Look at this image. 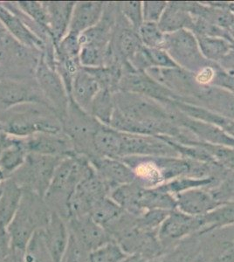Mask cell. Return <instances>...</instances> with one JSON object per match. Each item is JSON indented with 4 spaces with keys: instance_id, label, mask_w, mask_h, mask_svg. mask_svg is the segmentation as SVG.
Listing matches in <instances>:
<instances>
[{
    "instance_id": "1",
    "label": "cell",
    "mask_w": 234,
    "mask_h": 262,
    "mask_svg": "<svg viewBox=\"0 0 234 262\" xmlns=\"http://www.w3.org/2000/svg\"><path fill=\"white\" fill-rule=\"evenodd\" d=\"M6 134L27 138L39 133L62 132L63 124L56 112L44 103H24L0 113Z\"/></svg>"
},
{
    "instance_id": "2",
    "label": "cell",
    "mask_w": 234,
    "mask_h": 262,
    "mask_svg": "<svg viewBox=\"0 0 234 262\" xmlns=\"http://www.w3.org/2000/svg\"><path fill=\"white\" fill-rule=\"evenodd\" d=\"M51 210L44 199L24 190L18 212L7 227L12 241V254L16 259L23 257L33 235L47 226Z\"/></svg>"
},
{
    "instance_id": "3",
    "label": "cell",
    "mask_w": 234,
    "mask_h": 262,
    "mask_svg": "<svg viewBox=\"0 0 234 262\" xmlns=\"http://www.w3.org/2000/svg\"><path fill=\"white\" fill-rule=\"evenodd\" d=\"M92 170V165L86 156L74 154L63 158L57 166L44 200L48 206L55 208L52 211L61 216L69 217V200L75 188L88 173Z\"/></svg>"
},
{
    "instance_id": "4",
    "label": "cell",
    "mask_w": 234,
    "mask_h": 262,
    "mask_svg": "<svg viewBox=\"0 0 234 262\" xmlns=\"http://www.w3.org/2000/svg\"><path fill=\"white\" fill-rule=\"evenodd\" d=\"M64 158L29 153L23 166L10 178L14 179L23 190L44 199L54 171Z\"/></svg>"
},
{
    "instance_id": "5",
    "label": "cell",
    "mask_w": 234,
    "mask_h": 262,
    "mask_svg": "<svg viewBox=\"0 0 234 262\" xmlns=\"http://www.w3.org/2000/svg\"><path fill=\"white\" fill-rule=\"evenodd\" d=\"M114 100L116 110L134 121L142 123L159 121L173 122L172 108L147 96L116 91L114 93Z\"/></svg>"
},
{
    "instance_id": "6",
    "label": "cell",
    "mask_w": 234,
    "mask_h": 262,
    "mask_svg": "<svg viewBox=\"0 0 234 262\" xmlns=\"http://www.w3.org/2000/svg\"><path fill=\"white\" fill-rule=\"evenodd\" d=\"M163 49L180 69L192 74L214 64L203 57L195 34L190 30L183 29L175 33H165Z\"/></svg>"
},
{
    "instance_id": "7",
    "label": "cell",
    "mask_w": 234,
    "mask_h": 262,
    "mask_svg": "<svg viewBox=\"0 0 234 262\" xmlns=\"http://www.w3.org/2000/svg\"><path fill=\"white\" fill-rule=\"evenodd\" d=\"M33 76L45 100L56 112L63 123L69 111L70 97L59 74L42 54Z\"/></svg>"
},
{
    "instance_id": "8",
    "label": "cell",
    "mask_w": 234,
    "mask_h": 262,
    "mask_svg": "<svg viewBox=\"0 0 234 262\" xmlns=\"http://www.w3.org/2000/svg\"><path fill=\"white\" fill-rule=\"evenodd\" d=\"M0 23L13 39L26 48L40 54L54 53V46L33 32L14 2H0Z\"/></svg>"
},
{
    "instance_id": "9",
    "label": "cell",
    "mask_w": 234,
    "mask_h": 262,
    "mask_svg": "<svg viewBox=\"0 0 234 262\" xmlns=\"http://www.w3.org/2000/svg\"><path fill=\"white\" fill-rule=\"evenodd\" d=\"M119 159L127 157L180 158L178 152L161 136L130 134L120 132Z\"/></svg>"
},
{
    "instance_id": "10",
    "label": "cell",
    "mask_w": 234,
    "mask_h": 262,
    "mask_svg": "<svg viewBox=\"0 0 234 262\" xmlns=\"http://www.w3.org/2000/svg\"><path fill=\"white\" fill-rule=\"evenodd\" d=\"M32 102L48 105L37 83L33 86L19 79H0V113L17 105Z\"/></svg>"
},
{
    "instance_id": "11",
    "label": "cell",
    "mask_w": 234,
    "mask_h": 262,
    "mask_svg": "<svg viewBox=\"0 0 234 262\" xmlns=\"http://www.w3.org/2000/svg\"><path fill=\"white\" fill-rule=\"evenodd\" d=\"M69 227L71 235L88 253L115 242L110 232L98 225L89 215L70 217Z\"/></svg>"
},
{
    "instance_id": "12",
    "label": "cell",
    "mask_w": 234,
    "mask_h": 262,
    "mask_svg": "<svg viewBox=\"0 0 234 262\" xmlns=\"http://www.w3.org/2000/svg\"><path fill=\"white\" fill-rule=\"evenodd\" d=\"M203 229L202 217L184 214L176 209L167 215L158 229L157 236L161 243L178 242L196 232H202Z\"/></svg>"
},
{
    "instance_id": "13",
    "label": "cell",
    "mask_w": 234,
    "mask_h": 262,
    "mask_svg": "<svg viewBox=\"0 0 234 262\" xmlns=\"http://www.w3.org/2000/svg\"><path fill=\"white\" fill-rule=\"evenodd\" d=\"M29 153L51 157H68L77 154L71 138L64 131L59 133H39L25 138Z\"/></svg>"
},
{
    "instance_id": "14",
    "label": "cell",
    "mask_w": 234,
    "mask_h": 262,
    "mask_svg": "<svg viewBox=\"0 0 234 262\" xmlns=\"http://www.w3.org/2000/svg\"><path fill=\"white\" fill-rule=\"evenodd\" d=\"M89 159L95 172L107 185L110 192L118 186L137 180L133 170L119 158L92 157Z\"/></svg>"
},
{
    "instance_id": "15",
    "label": "cell",
    "mask_w": 234,
    "mask_h": 262,
    "mask_svg": "<svg viewBox=\"0 0 234 262\" xmlns=\"http://www.w3.org/2000/svg\"><path fill=\"white\" fill-rule=\"evenodd\" d=\"M174 111L175 113L173 117V122H175L177 125L188 129L199 141L214 145L234 148V137L230 136L224 128L211 123L192 119L178 111Z\"/></svg>"
},
{
    "instance_id": "16",
    "label": "cell",
    "mask_w": 234,
    "mask_h": 262,
    "mask_svg": "<svg viewBox=\"0 0 234 262\" xmlns=\"http://www.w3.org/2000/svg\"><path fill=\"white\" fill-rule=\"evenodd\" d=\"M43 235L53 262H63L70 241V231L61 215L54 211L51 212Z\"/></svg>"
},
{
    "instance_id": "17",
    "label": "cell",
    "mask_w": 234,
    "mask_h": 262,
    "mask_svg": "<svg viewBox=\"0 0 234 262\" xmlns=\"http://www.w3.org/2000/svg\"><path fill=\"white\" fill-rule=\"evenodd\" d=\"M177 210L193 217H202L223 205L206 188H196L174 195Z\"/></svg>"
},
{
    "instance_id": "18",
    "label": "cell",
    "mask_w": 234,
    "mask_h": 262,
    "mask_svg": "<svg viewBox=\"0 0 234 262\" xmlns=\"http://www.w3.org/2000/svg\"><path fill=\"white\" fill-rule=\"evenodd\" d=\"M73 1L44 2L48 16V32L54 47L58 45L69 33L74 7Z\"/></svg>"
},
{
    "instance_id": "19",
    "label": "cell",
    "mask_w": 234,
    "mask_h": 262,
    "mask_svg": "<svg viewBox=\"0 0 234 262\" xmlns=\"http://www.w3.org/2000/svg\"><path fill=\"white\" fill-rule=\"evenodd\" d=\"M106 3L100 1L76 2L72 14L69 33L80 36L101 21Z\"/></svg>"
},
{
    "instance_id": "20",
    "label": "cell",
    "mask_w": 234,
    "mask_h": 262,
    "mask_svg": "<svg viewBox=\"0 0 234 262\" xmlns=\"http://www.w3.org/2000/svg\"><path fill=\"white\" fill-rule=\"evenodd\" d=\"M100 90L101 86L94 75L81 67L74 79L70 100L81 111L89 115L93 101Z\"/></svg>"
},
{
    "instance_id": "21",
    "label": "cell",
    "mask_w": 234,
    "mask_h": 262,
    "mask_svg": "<svg viewBox=\"0 0 234 262\" xmlns=\"http://www.w3.org/2000/svg\"><path fill=\"white\" fill-rule=\"evenodd\" d=\"M157 24L164 33H175L183 29L192 31L193 16L190 12L189 2H168Z\"/></svg>"
},
{
    "instance_id": "22",
    "label": "cell",
    "mask_w": 234,
    "mask_h": 262,
    "mask_svg": "<svg viewBox=\"0 0 234 262\" xmlns=\"http://www.w3.org/2000/svg\"><path fill=\"white\" fill-rule=\"evenodd\" d=\"M24 190L12 178L6 179L0 194V228H7L18 212Z\"/></svg>"
},
{
    "instance_id": "23",
    "label": "cell",
    "mask_w": 234,
    "mask_h": 262,
    "mask_svg": "<svg viewBox=\"0 0 234 262\" xmlns=\"http://www.w3.org/2000/svg\"><path fill=\"white\" fill-rule=\"evenodd\" d=\"M29 152L27 150L25 138L10 136L6 147L0 153V169L7 178L12 177L27 161Z\"/></svg>"
},
{
    "instance_id": "24",
    "label": "cell",
    "mask_w": 234,
    "mask_h": 262,
    "mask_svg": "<svg viewBox=\"0 0 234 262\" xmlns=\"http://www.w3.org/2000/svg\"><path fill=\"white\" fill-rule=\"evenodd\" d=\"M121 147V135L110 126L100 123L92 137L94 157L119 158Z\"/></svg>"
},
{
    "instance_id": "25",
    "label": "cell",
    "mask_w": 234,
    "mask_h": 262,
    "mask_svg": "<svg viewBox=\"0 0 234 262\" xmlns=\"http://www.w3.org/2000/svg\"><path fill=\"white\" fill-rule=\"evenodd\" d=\"M199 50L205 60L217 64L228 56L234 48L233 42L209 36L195 35Z\"/></svg>"
},
{
    "instance_id": "26",
    "label": "cell",
    "mask_w": 234,
    "mask_h": 262,
    "mask_svg": "<svg viewBox=\"0 0 234 262\" xmlns=\"http://www.w3.org/2000/svg\"><path fill=\"white\" fill-rule=\"evenodd\" d=\"M125 211L110 196L95 204L89 216L105 229L108 230L122 217Z\"/></svg>"
},
{
    "instance_id": "27",
    "label": "cell",
    "mask_w": 234,
    "mask_h": 262,
    "mask_svg": "<svg viewBox=\"0 0 234 262\" xmlns=\"http://www.w3.org/2000/svg\"><path fill=\"white\" fill-rule=\"evenodd\" d=\"M115 108L114 92L109 90H101L93 101L89 116L101 124L110 126Z\"/></svg>"
},
{
    "instance_id": "28",
    "label": "cell",
    "mask_w": 234,
    "mask_h": 262,
    "mask_svg": "<svg viewBox=\"0 0 234 262\" xmlns=\"http://www.w3.org/2000/svg\"><path fill=\"white\" fill-rule=\"evenodd\" d=\"M15 6L30 21L35 25L47 41H50L48 32V16L44 2L38 1H18L14 2ZM53 45V44H52Z\"/></svg>"
},
{
    "instance_id": "29",
    "label": "cell",
    "mask_w": 234,
    "mask_h": 262,
    "mask_svg": "<svg viewBox=\"0 0 234 262\" xmlns=\"http://www.w3.org/2000/svg\"><path fill=\"white\" fill-rule=\"evenodd\" d=\"M204 229L203 232L210 230L226 227L234 225V201L225 203L210 213L202 216Z\"/></svg>"
},
{
    "instance_id": "30",
    "label": "cell",
    "mask_w": 234,
    "mask_h": 262,
    "mask_svg": "<svg viewBox=\"0 0 234 262\" xmlns=\"http://www.w3.org/2000/svg\"><path fill=\"white\" fill-rule=\"evenodd\" d=\"M216 181L217 178L214 176L207 177V178L181 177L178 179H172L171 181L166 182L160 186L164 191L174 196L176 194L193 190L196 188L209 187L210 185H215Z\"/></svg>"
},
{
    "instance_id": "31",
    "label": "cell",
    "mask_w": 234,
    "mask_h": 262,
    "mask_svg": "<svg viewBox=\"0 0 234 262\" xmlns=\"http://www.w3.org/2000/svg\"><path fill=\"white\" fill-rule=\"evenodd\" d=\"M109 47L84 45L80 48V62L85 69H95L107 65L109 60Z\"/></svg>"
},
{
    "instance_id": "32",
    "label": "cell",
    "mask_w": 234,
    "mask_h": 262,
    "mask_svg": "<svg viewBox=\"0 0 234 262\" xmlns=\"http://www.w3.org/2000/svg\"><path fill=\"white\" fill-rule=\"evenodd\" d=\"M21 259L22 262H53L45 243L43 229L35 232Z\"/></svg>"
},
{
    "instance_id": "33",
    "label": "cell",
    "mask_w": 234,
    "mask_h": 262,
    "mask_svg": "<svg viewBox=\"0 0 234 262\" xmlns=\"http://www.w3.org/2000/svg\"><path fill=\"white\" fill-rule=\"evenodd\" d=\"M129 254L116 242H110L89 253V262H121Z\"/></svg>"
},
{
    "instance_id": "34",
    "label": "cell",
    "mask_w": 234,
    "mask_h": 262,
    "mask_svg": "<svg viewBox=\"0 0 234 262\" xmlns=\"http://www.w3.org/2000/svg\"><path fill=\"white\" fill-rule=\"evenodd\" d=\"M138 35L142 45L146 48L163 49L165 33L162 32L157 23L144 22L138 31Z\"/></svg>"
},
{
    "instance_id": "35",
    "label": "cell",
    "mask_w": 234,
    "mask_h": 262,
    "mask_svg": "<svg viewBox=\"0 0 234 262\" xmlns=\"http://www.w3.org/2000/svg\"><path fill=\"white\" fill-rule=\"evenodd\" d=\"M119 4V8L122 12V16L127 21L129 26L138 33L143 20V13H142V2L140 1H130V2H122Z\"/></svg>"
},
{
    "instance_id": "36",
    "label": "cell",
    "mask_w": 234,
    "mask_h": 262,
    "mask_svg": "<svg viewBox=\"0 0 234 262\" xmlns=\"http://www.w3.org/2000/svg\"><path fill=\"white\" fill-rule=\"evenodd\" d=\"M202 262H234V243L228 241L214 245L209 254L203 255Z\"/></svg>"
},
{
    "instance_id": "37",
    "label": "cell",
    "mask_w": 234,
    "mask_h": 262,
    "mask_svg": "<svg viewBox=\"0 0 234 262\" xmlns=\"http://www.w3.org/2000/svg\"><path fill=\"white\" fill-rule=\"evenodd\" d=\"M210 192L219 202L222 204L234 201L233 170H226L223 175L221 182L214 189L210 190Z\"/></svg>"
},
{
    "instance_id": "38",
    "label": "cell",
    "mask_w": 234,
    "mask_h": 262,
    "mask_svg": "<svg viewBox=\"0 0 234 262\" xmlns=\"http://www.w3.org/2000/svg\"><path fill=\"white\" fill-rule=\"evenodd\" d=\"M166 1H145L142 2V13L144 22L158 23L166 9Z\"/></svg>"
},
{
    "instance_id": "39",
    "label": "cell",
    "mask_w": 234,
    "mask_h": 262,
    "mask_svg": "<svg viewBox=\"0 0 234 262\" xmlns=\"http://www.w3.org/2000/svg\"><path fill=\"white\" fill-rule=\"evenodd\" d=\"M211 155L217 164L234 171V148L214 145Z\"/></svg>"
},
{
    "instance_id": "40",
    "label": "cell",
    "mask_w": 234,
    "mask_h": 262,
    "mask_svg": "<svg viewBox=\"0 0 234 262\" xmlns=\"http://www.w3.org/2000/svg\"><path fill=\"white\" fill-rule=\"evenodd\" d=\"M210 86H219L234 95V74L217 68L216 74Z\"/></svg>"
},
{
    "instance_id": "41",
    "label": "cell",
    "mask_w": 234,
    "mask_h": 262,
    "mask_svg": "<svg viewBox=\"0 0 234 262\" xmlns=\"http://www.w3.org/2000/svg\"><path fill=\"white\" fill-rule=\"evenodd\" d=\"M12 254L11 237L7 228H0V260Z\"/></svg>"
},
{
    "instance_id": "42",
    "label": "cell",
    "mask_w": 234,
    "mask_h": 262,
    "mask_svg": "<svg viewBox=\"0 0 234 262\" xmlns=\"http://www.w3.org/2000/svg\"><path fill=\"white\" fill-rule=\"evenodd\" d=\"M121 262H148V259L138 253H135V254H129Z\"/></svg>"
},
{
    "instance_id": "43",
    "label": "cell",
    "mask_w": 234,
    "mask_h": 262,
    "mask_svg": "<svg viewBox=\"0 0 234 262\" xmlns=\"http://www.w3.org/2000/svg\"><path fill=\"white\" fill-rule=\"evenodd\" d=\"M9 135L6 134V131L4 130L3 126L0 122V153L2 152L4 148L6 147L7 140H8Z\"/></svg>"
},
{
    "instance_id": "44",
    "label": "cell",
    "mask_w": 234,
    "mask_h": 262,
    "mask_svg": "<svg viewBox=\"0 0 234 262\" xmlns=\"http://www.w3.org/2000/svg\"><path fill=\"white\" fill-rule=\"evenodd\" d=\"M225 130L226 131L230 136L234 137V120H231V121L229 122L228 124H227V126L225 128Z\"/></svg>"
},
{
    "instance_id": "45",
    "label": "cell",
    "mask_w": 234,
    "mask_h": 262,
    "mask_svg": "<svg viewBox=\"0 0 234 262\" xmlns=\"http://www.w3.org/2000/svg\"><path fill=\"white\" fill-rule=\"evenodd\" d=\"M8 179L7 177H6V174L4 173L3 170L0 169V194L2 192V189H3V185L5 181H6V179Z\"/></svg>"
},
{
    "instance_id": "46",
    "label": "cell",
    "mask_w": 234,
    "mask_h": 262,
    "mask_svg": "<svg viewBox=\"0 0 234 262\" xmlns=\"http://www.w3.org/2000/svg\"><path fill=\"white\" fill-rule=\"evenodd\" d=\"M0 262H18V259L15 258V256L13 255V254H12V255H10L9 257H7V258H6V259L0 260Z\"/></svg>"
},
{
    "instance_id": "47",
    "label": "cell",
    "mask_w": 234,
    "mask_h": 262,
    "mask_svg": "<svg viewBox=\"0 0 234 262\" xmlns=\"http://www.w3.org/2000/svg\"><path fill=\"white\" fill-rule=\"evenodd\" d=\"M228 9L234 14V2H228Z\"/></svg>"
},
{
    "instance_id": "48",
    "label": "cell",
    "mask_w": 234,
    "mask_h": 262,
    "mask_svg": "<svg viewBox=\"0 0 234 262\" xmlns=\"http://www.w3.org/2000/svg\"><path fill=\"white\" fill-rule=\"evenodd\" d=\"M229 33H230L231 37H232V39H234V27H231V29H229Z\"/></svg>"
}]
</instances>
